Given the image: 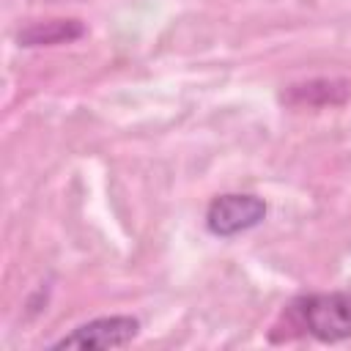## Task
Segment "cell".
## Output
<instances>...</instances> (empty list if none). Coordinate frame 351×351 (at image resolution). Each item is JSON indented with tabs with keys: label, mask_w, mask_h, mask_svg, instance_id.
I'll return each mask as SVG.
<instances>
[{
	"label": "cell",
	"mask_w": 351,
	"mask_h": 351,
	"mask_svg": "<svg viewBox=\"0 0 351 351\" xmlns=\"http://www.w3.org/2000/svg\"><path fill=\"white\" fill-rule=\"evenodd\" d=\"M285 315L321 343L351 340V291L302 293L285 307Z\"/></svg>",
	"instance_id": "cell-1"
},
{
	"label": "cell",
	"mask_w": 351,
	"mask_h": 351,
	"mask_svg": "<svg viewBox=\"0 0 351 351\" xmlns=\"http://www.w3.org/2000/svg\"><path fill=\"white\" fill-rule=\"evenodd\" d=\"M140 335V321L134 315H101L88 324H80L74 332L63 335L52 343V348H88V351H107L123 348Z\"/></svg>",
	"instance_id": "cell-3"
},
{
	"label": "cell",
	"mask_w": 351,
	"mask_h": 351,
	"mask_svg": "<svg viewBox=\"0 0 351 351\" xmlns=\"http://www.w3.org/2000/svg\"><path fill=\"white\" fill-rule=\"evenodd\" d=\"M266 219V203L258 195L225 192L217 195L206 208V230L217 239H233L258 228Z\"/></svg>",
	"instance_id": "cell-2"
},
{
	"label": "cell",
	"mask_w": 351,
	"mask_h": 351,
	"mask_svg": "<svg viewBox=\"0 0 351 351\" xmlns=\"http://www.w3.org/2000/svg\"><path fill=\"white\" fill-rule=\"evenodd\" d=\"M351 96V85L346 80H310L304 85H291L288 93H282V101L296 107H324V104H340Z\"/></svg>",
	"instance_id": "cell-4"
},
{
	"label": "cell",
	"mask_w": 351,
	"mask_h": 351,
	"mask_svg": "<svg viewBox=\"0 0 351 351\" xmlns=\"http://www.w3.org/2000/svg\"><path fill=\"white\" fill-rule=\"evenodd\" d=\"M85 36V25L80 19H49V22H33L25 30H19L16 41L22 47H52V44H69Z\"/></svg>",
	"instance_id": "cell-5"
}]
</instances>
